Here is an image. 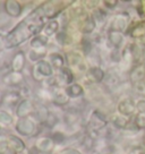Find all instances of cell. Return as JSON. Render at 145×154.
Returning a JSON list of instances; mask_svg holds the SVG:
<instances>
[{
    "instance_id": "cell-13",
    "label": "cell",
    "mask_w": 145,
    "mask_h": 154,
    "mask_svg": "<svg viewBox=\"0 0 145 154\" xmlns=\"http://www.w3.org/2000/svg\"><path fill=\"white\" fill-rule=\"evenodd\" d=\"M65 91L67 93V95L69 97H79V96L83 95V87L79 85V84H69L67 85V87L65 88Z\"/></svg>"
},
{
    "instance_id": "cell-9",
    "label": "cell",
    "mask_w": 145,
    "mask_h": 154,
    "mask_svg": "<svg viewBox=\"0 0 145 154\" xmlns=\"http://www.w3.org/2000/svg\"><path fill=\"white\" fill-rule=\"evenodd\" d=\"M5 10L10 17H18L22 14V7L16 0H7L5 2Z\"/></svg>"
},
{
    "instance_id": "cell-4",
    "label": "cell",
    "mask_w": 145,
    "mask_h": 154,
    "mask_svg": "<svg viewBox=\"0 0 145 154\" xmlns=\"http://www.w3.org/2000/svg\"><path fill=\"white\" fill-rule=\"evenodd\" d=\"M51 100L56 106H65L69 101V96L63 88L59 86H53V91L51 92Z\"/></svg>"
},
{
    "instance_id": "cell-16",
    "label": "cell",
    "mask_w": 145,
    "mask_h": 154,
    "mask_svg": "<svg viewBox=\"0 0 145 154\" xmlns=\"http://www.w3.org/2000/svg\"><path fill=\"white\" fill-rule=\"evenodd\" d=\"M50 63L52 65V67L54 69L60 70L61 68H63L65 65V59L60 53H51L50 54Z\"/></svg>"
},
{
    "instance_id": "cell-18",
    "label": "cell",
    "mask_w": 145,
    "mask_h": 154,
    "mask_svg": "<svg viewBox=\"0 0 145 154\" xmlns=\"http://www.w3.org/2000/svg\"><path fill=\"white\" fill-rule=\"evenodd\" d=\"M49 113H50V112H49V110L44 106H38V108L34 110V115H35V118L38 119V121L42 122V124H43L44 121H45V119L48 118Z\"/></svg>"
},
{
    "instance_id": "cell-14",
    "label": "cell",
    "mask_w": 145,
    "mask_h": 154,
    "mask_svg": "<svg viewBox=\"0 0 145 154\" xmlns=\"http://www.w3.org/2000/svg\"><path fill=\"white\" fill-rule=\"evenodd\" d=\"M8 140H9L10 147H13L15 151H17V152H23L25 149L24 142L20 140V138H18L17 136H15V135H8Z\"/></svg>"
},
{
    "instance_id": "cell-21",
    "label": "cell",
    "mask_w": 145,
    "mask_h": 154,
    "mask_svg": "<svg viewBox=\"0 0 145 154\" xmlns=\"http://www.w3.org/2000/svg\"><path fill=\"white\" fill-rule=\"evenodd\" d=\"M13 116L8 113L7 111L5 110H0V124L1 125H5V126H9L13 124Z\"/></svg>"
},
{
    "instance_id": "cell-10",
    "label": "cell",
    "mask_w": 145,
    "mask_h": 154,
    "mask_svg": "<svg viewBox=\"0 0 145 154\" xmlns=\"http://www.w3.org/2000/svg\"><path fill=\"white\" fill-rule=\"evenodd\" d=\"M72 81H74V75H72L70 69L63 67L59 70V74L57 76V82L60 84L69 85V84H72Z\"/></svg>"
},
{
    "instance_id": "cell-22",
    "label": "cell",
    "mask_w": 145,
    "mask_h": 154,
    "mask_svg": "<svg viewBox=\"0 0 145 154\" xmlns=\"http://www.w3.org/2000/svg\"><path fill=\"white\" fill-rule=\"evenodd\" d=\"M58 122H59L58 116L52 113V112H50L48 116V118L45 119V121H44L43 124H44V126H47L48 128H53V127H56V126L58 125Z\"/></svg>"
},
{
    "instance_id": "cell-17",
    "label": "cell",
    "mask_w": 145,
    "mask_h": 154,
    "mask_svg": "<svg viewBox=\"0 0 145 154\" xmlns=\"http://www.w3.org/2000/svg\"><path fill=\"white\" fill-rule=\"evenodd\" d=\"M58 29H59V23L56 20V19L49 20L48 23L44 25V27H43L44 35H47V36H51V35H53L54 33H57V32H58Z\"/></svg>"
},
{
    "instance_id": "cell-27",
    "label": "cell",
    "mask_w": 145,
    "mask_h": 154,
    "mask_svg": "<svg viewBox=\"0 0 145 154\" xmlns=\"http://www.w3.org/2000/svg\"><path fill=\"white\" fill-rule=\"evenodd\" d=\"M61 154H82V153H81V152H78L77 149H72V147H69V149H63V152H61Z\"/></svg>"
},
{
    "instance_id": "cell-3",
    "label": "cell",
    "mask_w": 145,
    "mask_h": 154,
    "mask_svg": "<svg viewBox=\"0 0 145 154\" xmlns=\"http://www.w3.org/2000/svg\"><path fill=\"white\" fill-rule=\"evenodd\" d=\"M15 128H16V131L22 136H31L35 131V124L27 117L20 118Z\"/></svg>"
},
{
    "instance_id": "cell-25",
    "label": "cell",
    "mask_w": 145,
    "mask_h": 154,
    "mask_svg": "<svg viewBox=\"0 0 145 154\" xmlns=\"http://www.w3.org/2000/svg\"><path fill=\"white\" fill-rule=\"evenodd\" d=\"M56 40H57V42H58L59 44L63 45V44L67 43V40H68L67 34L65 33V32H60V33L57 34V38H56Z\"/></svg>"
},
{
    "instance_id": "cell-30",
    "label": "cell",
    "mask_w": 145,
    "mask_h": 154,
    "mask_svg": "<svg viewBox=\"0 0 145 154\" xmlns=\"http://www.w3.org/2000/svg\"><path fill=\"white\" fill-rule=\"evenodd\" d=\"M41 152L39 151V149L36 147V146H33V147H31L29 151V153L27 154H40Z\"/></svg>"
},
{
    "instance_id": "cell-11",
    "label": "cell",
    "mask_w": 145,
    "mask_h": 154,
    "mask_svg": "<svg viewBox=\"0 0 145 154\" xmlns=\"http://www.w3.org/2000/svg\"><path fill=\"white\" fill-rule=\"evenodd\" d=\"M25 61H26V58H25L24 52H17L13 58V61H11V69L14 72H22L23 68L25 67Z\"/></svg>"
},
{
    "instance_id": "cell-24",
    "label": "cell",
    "mask_w": 145,
    "mask_h": 154,
    "mask_svg": "<svg viewBox=\"0 0 145 154\" xmlns=\"http://www.w3.org/2000/svg\"><path fill=\"white\" fill-rule=\"evenodd\" d=\"M9 140H8V136H4V135H0V153L4 152L5 149H7L9 147Z\"/></svg>"
},
{
    "instance_id": "cell-19",
    "label": "cell",
    "mask_w": 145,
    "mask_h": 154,
    "mask_svg": "<svg viewBox=\"0 0 145 154\" xmlns=\"http://www.w3.org/2000/svg\"><path fill=\"white\" fill-rule=\"evenodd\" d=\"M45 53L43 49H33L29 52V58L31 61H40L45 57Z\"/></svg>"
},
{
    "instance_id": "cell-31",
    "label": "cell",
    "mask_w": 145,
    "mask_h": 154,
    "mask_svg": "<svg viewBox=\"0 0 145 154\" xmlns=\"http://www.w3.org/2000/svg\"><path fill=\"white\" fill-rule=\"evenodd\" d=\"M0 133H1V128H0ZM0 135H1V134H0Z\"/></svg>"
},
{
    "instance_id": "cell-2",
    "label": "cell",
    "mask_w": 145,
    "mask_h": 154,
    "mask_svg": "<svg viewBox=\"0 0 145 154\" xmlns=\"http://www.w3.org/2000/svg\"><path fill=\"white\" fill-rule=\"evenodd\" d=\"M34 74H38L36 81H42V78H49L53 75V67L52 65L45 60H40L36 63L34 67Z\"/></svg>"
},
{
    "instance_id": "cell-1",
    "label": "cell",
    "mask_w": 145,
    "mask_h": 154,
    "mask_svg": "<svg viewBox=\"0 0 145 154\" xmlns=\"http://www.w3.org/2000/svg\"><path fill=\"white\" fill-rule=\"evenodd\" d=\"M52 8L49 4L43 5L35 9L29 17L23 19L13 31L6 35L5 45L6 48H15L25 42L31 36H35L43 29L45 18L52 17Z\"/></svg>"
},
{
    "instance_id": "cell-5",
    "label": "cell",
    "mask_w": 145,
    "mask_h": 154,
    "mask_svg": "<svg viewBox=\"0 0 145 154\" xmlns=\"http://www.w3.org/2000/svg\"><path fill=\"white\" fill-rule=\"evenodd\" d=\"M2 82L8 86H18L24 82V76L20 72H7L2 77Z\"/></svg>"
},
{
    "instance_id": "cell-23",
    "label": "cell",
    "mask_w": 145,
    "mask_h": 154,
    "mask_svg": "<svg viewBox=\"0 0 145 154\" xmlns=\"http://www.w3.org/2000/svg\"><path fill=\"white\" fill-rule=\"evenodd\" d=\"M94 26H95L94 20L92 18H88L84 22V24L82 26V31L84 33H91L93 31V29H94Z\"/></svg>"
},
{
    "instance_id": "cell-28",
    "label": "cell",
    "mask_w": 145,
    "mask_h": 154,
    "mask_svg": "<svg viewBox=\"0 0 145 154\" xmlns=\"http://www.w3.org/2000/svg\"><path fill=\"white\" fill-rule=\"evenodd\" d=\"M115 125L118 126V127H124L126 125V120L122 118H116L115 119Z\"/></svg>"
},
{
    "instance_id": "cell-12",
    "label": "cell",
    "mask_w": 145,
    "mask_h": 154,
    "mask_svg": "<svg viewBox=\"0 0 145 154\" xmlns=\"http://www.w3.org/2000/svg\"><path fill=\"white\" fill-rule=\"evenodd\" d=\"M104 126H106V120L103 119V117L101 115H99V112H94L91 120H90V128L94 131H97Z\"/></svg>"
},
{
    "instance_id": "cell-7",
    "label": "cell",
    "mask_w": 145,
    "mask_h": 154,
    "mask_svg": "<svg viewBox=\"0 0 145 154\" xmlns=\"http://www.w3.org/2000/svg\"><path fill=\"white\" fill-rule=\"evenodd\" d=\"M34 112V106L33 103L27 100V99H24L18 103L17 106V109H16V115L18 116L20 118H26L29 115L33 113Z\"/></svg>"
},
{
    "instance_id": "cell-8",
    "label": "cell",
    "mask_w": 145,
    "mask_h": 154,
    "mask_svg": "<svg viewBox=\"0 0 145 154\" xmlns=\"http://www.w3.org/2000/svg\"><path fill=\"white\" fill-rule=\"evenodd\" d=\"M20 96L22 95H20V92H7L1 97V104H4L6 106H14L18 103V101L20 100Z\"/></svg>"
},
{
    "instance_id": "cell-20",
    "label": "cell",
    "mask_w": 145,
    "mask_h": 154,
    "mask_svg": "<svg viewBox=\"0 0 145 154\" xmlns=\"http://www.w3.org/2000/svg\"><path fill=\"white\" fill-rule=\"evenodd\" d=\"M88 75H90V77H91L92 79H94L95 82H101L103 76H104L103 72H102L100 68H97V67L91 68V69H90V72H88Z\"/></svg>"
},
{
    "instance_id": "cell-15",
    "label": "cell",
    "mask_w": 145,
    "mask_h": 154,
    "mask_svg": "<svg viewBox=\"0 0 145 154\" xmlns=\"http://www.w3.org/2000/svg\"><path fill=\"white\" fill-rule=\"evenodd\" d=\"M48 44V38L47 35H35L31 40V47L33 49H43Z\"/></svg>"
},
{
    "instance_id": "cell-6",
    "label": "cell",
    "mask_w": 145,
    "mask_h": 154,
    "mask_svg": "<svg viewBox=\"0 0 145 154\" xmlns=\"http://www.w3.org/2000/svg\"><path fill=\"white\" fill-rule=\"evenodd\" d=\"M54 142L51 137H41L36 142V147L43 154H51L54 149Z\"/></svg>"
},
{
    "instance_id": "cell-26",
    "label": "cell",
    "mask_w": 145,
    "mask_h": 154,
    "mask_svg": "<svg viewBox=\"0 0 145 154\" xmlns=\"http://www.w3.org/2000/svg\"><path fill=\"white\" fill-rule=\"evenodd\" d=\"M51 138H52L53 142L56 144H61V143H63V140H65V136L61 133H54Z\"/></svg>"
},
{
    "instance_id": "cell-29",
    "label": "cell",
    "mask_w": 145,
    "mask_h": 154,
    "mask_svg": "<svg viewBox=\"0 0 145 154\" xmlns=\"http://www.w3.org/2000/svg\"><path fill=\"white\" fill-rule=\"evenodd\" d=\"M0 154H17V151H15L13 147H10V146H9L8 149H5L4 152H1Z\"/></svg>"
}]
</instances>
